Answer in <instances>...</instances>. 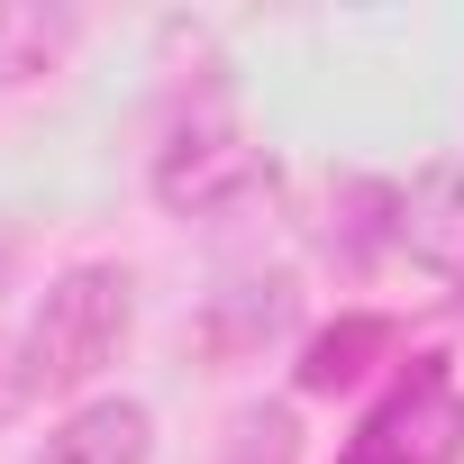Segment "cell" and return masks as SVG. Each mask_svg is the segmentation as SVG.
Returning <instances> with one entry per match:
<instances>
[{"instance_id":"7","label":"cell","mask_w":464,"mask_h":464,"mask_svg":"<svg viewBox=\"0 0 464 464\" xmlns=\"http://www.w3.org/2000/svg\"><path fill=\"white\" fill-rule=\"evenodd\" d=\"M319 237H328V256H337L346 274L401 256V191L373 182V173H337V182H328V227H319Z\"/></svg>"},{"instance_id":"4","label":"cell","mask_w":464,"mask_h":464,"mask_svg":"<svg viewBox=\"0 0 464 464\" xmlns=\"http://www.w3.org/2000/svg\"><path fill=\"white\" fill-rule=\"evenodd\" d=\"M301 328V292L292 274H237V283H218L200 301V346L209 364H256L265 346H283Z\"/></svg>"},{"instance_id":"2","label":"cell","mask_w":464,"mask_h":464,"mask_svg":"<svg viewBox=\"0 0 464 464\" xmlns=\"http://www.w3.org/2000/svg\"><path fill=\"white\" fill-rule=\"evenodd\" d=\"M146 182H155L164 218L218 227V218H237V209H256V200L274 191V155L237 128V110H227V101H191V110L164 128Z\"/></svg>"},{"instance_id":"12","label":"cell","mask_w":464,"mask_h":464,"mask_svg":"<svg viewBox=\"0 0 464 464\" xmlns=\"http://www.w3.org/2000/svg\"><path fill=\"white\" fill-rule=\"evenodd\" d=\"M346 464H401V455H373V446H346Z\"/></svg>"},{"instance_id":"10","label":"cell","mask_w":464,"mask_h":464,"mask_svg":"<svg viewBox=\"0 0 464 464\" xmlns=\"http://www.w3.org/2000/svg\"><path fill=\"white\" fill-rule=\"evenodd\" d=\"M218 464H301V419L292 401H246L218 437Z\"/></svg>"},{"instance_id":"6","label":"cell","mask_w":464,"mask_h":464,"mask_svg":"<svg viewBox=\"0 0 464 464\" xmlns=\"http://www.w3.org/2000/svg\"><path fill=\"white\" fill-rule=\"evenodd\" d=\"M392 191H401V256L446 274V283H464V164L437 155V164H419Z\"/></svg>"},{"instance_id":"8","label":"cell","mask_w":464,"mask_h":464,"mask_svg":"<svg viewBox=\"0 0 464 464\" xmlns=\"http://www.w3.org/2000/svg\"><path fill=\"white\" fill-rule=\"evenodd\" d=\"M392 319L382 310H337V328H319L310 346H301V392L310 401H337V392H355L382 355H392Z\"/></svg>"},{"instance_id":"1","label":"cell","mask_w":464,"mask_h":464,"mask_svg":"<svg viewBox=\"0 0 464 464\" xmlns=\"http://www.w3.org/2000/svg\"><path fill=\"white\" fill-rule=\"evenodd\" d=\"M128 337H137V274H128V265H64V274L37 292L28 328H19V355H28L37 401L92 392V382L119 364Z\"/></svg>"},{"instance_id":"3","label":"cell","mask_w":464,"mask_h":464,"mask_svg":"<svg viewBox=\"0 0 464 464\" xmlns=\"http://www.w3.org/2000/svg\"><path fill=\"white\" fill-rule=\"evenodd\" d=\"M355 446L373 455H401V464H455L464 455V382L446 355H419L355 428Z\"/></svg>"},{"instance_id":"11","label":"cell","mask_w":464,"mask_h":464,"mask_svg":"<svg viewBox=\"0 0 464 464\" xmlns=\"http://www.w3.org/2000/svg\"><path fill=\"white\" fill-rule=\"evenodd\" d=\"M28 401H37V382H28V355H19V337H10V328H0V428H10Z\"/></svg>"},{"instance_id":"5","label":"cell","mask_w":464,"mask_h":464,"mask_svg":"<svg viewBox=\"0 0 464 464\" xmlns=\"http://www.w3.org/2000/svg\"><path fill=\"white\" fill-rule=\"evenodd\" d=\"M37 464H155V410L128 392H92L46 428Z\"/></svg>"},{"instance_id":"9","label":"cell","mask_w":464,"mask_h":464,"mask_svg":"<svg viewBox=\"0 0 464 464\" xmlns=\"http://www.w3.org/2000/svg\"><path fill=\"white\" fill-rule=\"evenodd\" d=\"M73 37H82V19L73 10H0V92H28V82H46L64 55H73Z\"/></svg>"}]
</instances>
